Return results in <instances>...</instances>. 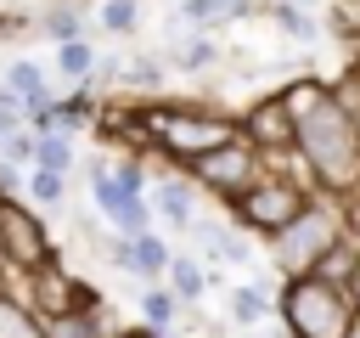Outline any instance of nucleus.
<instances>
[{
  "instance_id": "nucleus-1",
  "label": "nucleus",
  "mask_w": 360,
  "mask_h": 338,
  "mask_svg": "<svg viewBox=\"0 0 360 338\" xmlns=\"http://www.w3.org/2000/svg\"><path fill=\"white\" fill-rule=\"evenodd\" d=\"M292 130H298L292 152L309 169V186H321V197H354L360 192V107L332 84Z\"/></svg>"
},
{
  "instance_id": "nucleus-2",
  "label": "nucleus",
  "mask_w": 360,
  "mask_h": 338,
  "mask_svg": "<svg viewBox=\"0 0 360 338\" xmlns=\"http://www.w3.org/2000/svg\"><path fill=\"white\" fill-rule=\"evenodd\" d=\"M141 118H146V146L169 152V158L186 163V169H191L197 158H208L214 146H225V141L242 135V118H231V113H208V107H197V101L141 107Z\"/></svg>"
},
{
  "instance_id": "nucleus-3",
  "label": "nucleus",
  "mask_w": 360,
  "mask_h": 338,
  "mask_svg": "<svg viewBox=\"0 0 360 338\" xmlns=\"http://www.w3.org/2000/svg\"><path fill=\"white\" fill-rule=\"evenodd\" d=\"M343 242H349L343 237V203L338 197H309V208L281 237H270V259L287 282H298V276H315Z\"/></svg>"
},
{
  "instance_id": "nucleus-4",
  "label": "nucleus",
  "mask_w": 360,
  "mask_h": 338,
  "mask_svg": "<svg viewBox=\"0 0 360 338\" xmlns=\"http://www.w3.org/2000/svg\"><path fill=\"white\" fill-rule=\"evenodd\" d=\"M281 327L287 338H349L354 327V304L338 282H321V276H298V282H281Z\"/></svg>"
},
{
  "instance_id": "nucleus-5",
  "label": "nucleus",
  "mask_w": 360,
  "mask_h": 338,
  "mask_svg": "<svg viewBox=\"0 0 360 338\" xmlns=\"http://www.w3.org/2000/svg\"><path fill=\"white\" fill-rule=\"evenodd\" d=\"M259 175H264V152H259L248 135H236V141H225V146H214L208 158H197V163H191V180H197L202 192L225 197L231 208L259 186Z\"/></svg>"
},
{
  "instance_id": "nucleus-6",
  "label": "nucleus",
  "mask_w": 360,
  "mask_h": 338,
  "mask_svg": "<svg viewBox=\"0 0 360 338\" xmlns=\"http://www.w3.org/2000/svg\"><path fill=\"white\" fill-rule=\"evenodd\" d=\"M309 186H298V180H287V175H259V186L236 203V225L242 231H253V237H281L304 208H309Z\"/></svg>"
},
{
  "instance_id": "nucleus-7",
  "label": "nucleus",
  "mask_w": 360,
  "mask_h": 338,
  "mask_svg": "<svg viewBox=\"0 0 360 338\" xmlns=\"http://www.w3.org/2000/svg\"><path fill=\"white\" fill-rule=\"evenodd\" d=\"M56 259V248H51V237H45V225H39V214L34 208H22L17 197L0 208V265H11V270H22V276H34V270H45Z\"/></svg>"
},
{
  "instance_id": "nucleus-8",
  "label": "nucleus",
  "mask_w": 360,
  "mask_h": 338,
  "mask_svg": "<svg viewBox=\"0 0 360 338\" xmlns=\"http://www.w3.org/2000/svg\"><path fill=\"white\" fill-rule=\"evenodd\" d=\"M28 282H34L28 304H34V310H39L45 321H62V315H90V310H96V293H90V287H84L79 276H68V270H62L56 259H51L45 270H34Z\"/></svg>"
},
{
  "instance_id": "nucleus-9",
  "label": "nucleus",
  "mask_w": 360,
  "mask_h": 338,
  "mask_svg": "<svg viewBox=\"0 0 360 338\" xmlns=\"http://www.w3.org/2000/svg\"><path fill=\"white\" fill-rule=\"evenodd\" d=\"M242 135L264 152V158H281V152H292V113L281 107V96H270V101H259V107H248V118H242Z\"/></svg>"
},
{
  "instance_id": "nucleus-10",
  "label": "nucleus",
  "mask_w": 360,
  "mask_h": 338,
  "mask_svg": "<svg viewBox=\"0 0 360 338\" xmlns=\"http://www.w3.org/2000/svg\"><path fill=\"white\" fill-rule=\"evenodd\" d=\"M146 203H152V214H163V225H174V231H191L197 225V180H152V192H146Z\"/></svg>"
},
{
  "instance_id": "nucleus-11",
  "label": "nucleus",
  "mask_w": 360,
  "mask_h": 338,
  "mask_svg": "<svg viewBox=\"0 0 360 338\" xmlns=\"http://www.w3.org/2000/svg\"><path fill=\"white\" fill-rule=\"evenodd\" d=\"M248 11H253V0H180V28L208 34V28H225Z\"/></svg>"
},
{
  "instance_id": "nucleus-12",
  "label": "nucleus",
  "mask_w": 360,
  "mask_h": 338,
  "mask_svg": "<svg viewBox=\"0 0 360 338\" xmlns=\"http://www.w3.org/2000/svg\"><path fill=\"white\" fill-rule=\"evenodd\" d=\"M202 254L219 259V265H242V270H253V242H248L242 225H202Z\"/></svg>"
},
{
  "instance_id": "nucleus-13",
  "label": "nucleus",
  "mask_w": 360,
  "mask_h": 338,
  "mask_svg": "<svg viewBox=\"0 0 360 338\" xmlns=\"http://www.w3.org/2000/svg\"><path fill=\"white\" fill-rule=\"evenodd\" d=\"M0 338H51V327H45V315L28 299L0 287Z\"/></svg>"
},
{
  "instance_id": "nucleus-14",
  "label": "nucleus",
  "mask_w": 360,
  "mask_h": 338,
  "mask_svg": "<svg viewBox=\"0 0 360 338\" xmlns=\"http://www.w3.org/2000/svg\"><path fill=\"white\" fill-rule=\"evenodd\" d=\"M96 68H101V56H96V45L90 39H73V45H56V73L68 79V84H90L96 79Z\"/></svg>"
},
{
  "instance_id": "nucleus-15",
  "label": "nucleus",
  "mask_w": 360,
  "mask_h": 338,
  "mask_svg": "<svg viewBox=\"0 0 360 338\" xmlns=\"http://www.w3.org/2000/svg\"><path fill=\"white\" fill-rule=\"evenodd\" d=\"M129 254H135V276H146V282L169 276V265H174V254H169V242H163L158 231H141V237H129Z\"/></svg>"
},
{
  "instance_id": "nucleus-16",
  "label": "nucleus",
  "mask_w": 360,
  "mask_h": 338,
  "mask_svg": "<svg viewBox=\"0 0 360 338\" xmlns=\"http://www.w3.org/2000/svg\"><path fill=\"white\" fill-rule=\"evenodd\" d=\"M219 62V39L214 34H186L180 45H174V68L180 73H208Z\"/></svg>"
},
{
  "instance_id": "nucleus-17",
  "label": "nucleus",
  "mask_w": 360,
  "mask_h": 338,
  "mask_svg": "<svg viewBox=\"0 0 360 338\" xmlns=\"http://www.w3.org/2000/svg\"><path fill=\"white\" fill-rule=\"evenodd\" d=\"M169 293H174L180 304H197V299L208 293V270H202V259H180V254H174V265H169Z\"/></svg>"
},
{
  "instance_id": "nucleus-18",
  "label": "nucleus",
  "mask_w": 360,
  "mask_h": 338,
  "mask_svg": "<svg viewBox=\"0 0 360 338\" xmlns=\"http://www.w3.org/2000/svg\"><path fill=\"white\" fill-rule=\"evenodd\" d=\"M141 0H96V28L101 34H135Z\"/></svg>"
},
{
  "instance_id": "nucleus-19",
  "label": "nucleus",
  "mask_w": 360,
  "mask_h": 338,
  "mask_svg": "<svg viewBox=\"0 0 360 338\" xmlns=\"http://www.w3.org/2000/svg\"><path fill=\"white\" fill-rule=\"evenodd\" d=\"M163 79H169V68L158 56H124L118 84H129V90H163Z\"/></svg>"
},
{
  "instance_id": "nucleus-20",
  "label": "nucleus",
  "mask_w": 360,
  "mask_h": 338,
  "mask_svg": "<svg viewBox=\"0 0 360 338\" xmlns=\"http://www.w3.org/2000/svg\"><path fill=\"white\" fill-rule=\"evenodd\" d=\"M79 152H73V135H39V158L34 169H51V175H73Z\"/></svg>"
},
{
  "instance_id": "nucleus-21",
  "label": "nucleus",
  "mask_w": 360,
  "mask_h": 338,
  "mask_svg": "<svg viewBox=\"0 0 360 338\" xmlns=\"http://www.w3.org/2000/svg\"><path fill=\"white\" fill-rule=\"evenodd\" d=\"M270 17H276V28H281L287 39H298V45L321 39V23H315V11H298V6H270Z\"/></svg>"
},
{
  "instance_id": "nucleus-22",
  "label": "nucleus",
  "mask_w": 360,
  "mask_h": 338,
  "mask_svg": "<svg viewBox=\"0 0 360 338\" xmlns=\"http://www.w3.org/2000/svg\"><path fill=\"white\" fill-rule=\"evenodd\" d=\"M174 310H180V299H174L169 287H146V293H141V315H146L152 332H169V327H174Z\"/></svg>"
},
{
  "instance_id": "nucleus-23",
  "label": "nucleus",
  "mask_w": 360,
  "mask_h": 338,
  "mask_svg": "<svg viewBox=\"0 0 360 338\" xmlns=\"http://www.w3.org/2000/svg\"><path fill=\"white\" fill-rule=\"evenodd\" d=\"M39 34H51L56 45H73V39H90L73 6H56V11H45V17H39Z\"/></svg>"
},
{
  "instance_id": "nucleus-24",
  "label": "nucleus",
  "mask_w": 360,
  "mask_h": 338,
  "mask_svg": "<svg viewBox=\"0 0 360 338\" xmlns=\"http://www.w3.org/2000/svg\"><path fill=\"white\" fill-rule=\"evenodd\" d=\"M28 197L39 208H62L68 203V175H51V169H28Z\"/></svg>"
},
{
  "instance_id": "nucleus-25",
  "label": "nucleus",
  "mask_w": 360,
  "mask_h": 338,
  "mask_svg": "<svg viewBox=\"0 0 360 338\" xmlns=\"http://www.w3.org/2000/svg\"><path fill=\"white\" fill-rule=\"evenodd\" d=\"M112 180H118V192H129V197H146V192H152V180H146V169H141L135 158H118V163H112Z\"/></svg>"
},
{
  "instance_id": "nucleus-26",
  "label": "nucleus",
  "mask_w": 360,
  "mask_h": 338,
  "mask_svg": "<svg viewBox=\"0 0 360 338\" xmlns=\"http://www.w3.org/2000/svg\"><path fill=\"white\" fill-rule=\"evenodd\" d=\"M0 158H6V163H17V169H22V163H34V158H39V135L22 124V130H17V135L0 146Z\"/></svg>"
},
{
  "instance_id": "nucleus-27",
  "label": "nucleus",
  "mask_w": 360,
  "mask_h": 338,
  "mask_svg": "<svg viewBox=\"0 0 360 338\" xmlns=\"http://www.w3.org/2000/svg\"><path fill=\"white\" fill-rule=\"evenodd\" d=\"M45 327H51V338H107L96 327V310L90 315H62V321H45Z\"/></svg>"
},
{
  "instance_id": "nucleus-28",
  "label": "nucleus",
  "mask_w": 360,
  "mask_h": 338,
  "mask_svg": "<svg viewBox=\"0 0 360 338\" xmlns=\"http://www.w3.org/2000/svg\"><path fill=\"white\" fill-rule=\"evenodd\" d=\"M17 192H22V169H17V163H6V158H0V197H6V203H11V197H17Z\"/></svg>"
},
{
  "instance_id": "nucleus-29",
  "label": "nucleus",
  "mask_w": 360,
  "mask_h": 338,
  "mask_svg": "<svg viewBox=\"0 0 360 338\" xmlns=\"http://www.w3.org/2000/svg\"><path fill=\"white\" fill-rule=\"evenodd\" d=\"M17 130H22V118H17V113H6V107H0V146H6V141H11V135H17Z\"/></svg>"
},
{
  "instance_id": "nucleus-30",
  "label": "nucleus",
  "mask_w": 360,
  "mask_h": 338,
  "mask_svg": "<svg viewBox=\"0 0 360 338\" xmlns=\"http://www.w3.org/2000/svg\"><path fill=\"white\" fill-rule=\"evenodd\" d=\"M343 293H349V304H354V315H360V259H354V270H349V282H343Z\"/></svg>"
},
{
  "instance_id": "nucleus-31",
  "label": "nucleus",
  "mask_w": 360,
  "mask_h": 338,
  "mask_svg": "<svg viewBox=\"0 0 360 338\" xmlns=\"http://www.w3.org/2000/svg\"><path fill=\"white\" fill-rule=\"evenodd\" d=\"M107 338H158L152 327H124V332H107Z\"/></svg>"
},
{
  "instance_id": "nucleus-32",
  "label": "nucleus",
  "mask_w": 360,
  "mask_h": 338,
  "mask_svg": "<svg viewBox=\"0 0 360 338\" xmlns=\"http://www.w3.org/2000/svg\"><path fill=\"white\" fill-rule=\"evenodd\" d=\"M349 338H360V315H354V327H349Z\"/></svg>"
},
{
  "instance_id": "nucleus-33",
  "label": "nucleus",
  "mask_w": 360,
  "mask_h": 338,
  "mask_svg": "<svg viewBox=\"0 0 360 338\" xmlns=\"http://www.w3.org/2000/svg\"><path fill=\"white\" fill-rule=\"evenodd\" d=\"M0 287H6V282H0Z\"/></svg>"
}]
</instances>
